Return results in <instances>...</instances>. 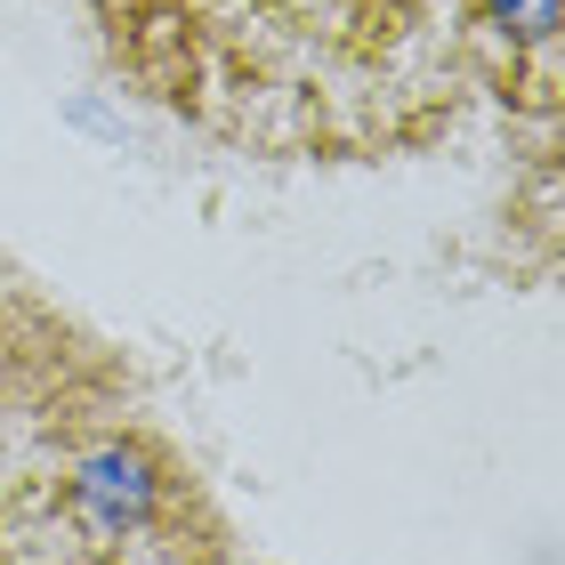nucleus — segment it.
<instances>
[{
	"instance_id": "obj_1",
	"label": "nucleus",
	"mask_w": 565,
	"mask_h": 565,
	"mask_svg": "<svg viewBox=\"0 0 565 565\" xmlns=\"http://www.w3.org/2000/svg\"><path fill=\"white\" fill-rule=\"evenodd\" d=\"M89 41L138 106L250 162H413L477 106L445 0H89Z\"/></svg>"
},
{
	"instance_id": "obj_2",
	"label": "nucleus",
	"mask_w": 565,
	"mask_h": 565,
	"mask_svg": "<svg viewBox=\"0 0 565 565\" xmlns=\"http://www.w3.org/2000/svg\"><path fill=\"white\" fill-rule=\"evenodd\" d=\"M0 565H243V533L162 413H138L0 493Z\"/></svg>"
},
{
	"instance_id": "obj_3",
	"label": "nucleus",
	"mask_w": 565,
	"mask_h": 565,
	"mask_svg": "<svg viewBox=\"0 0 565 565\" xmlns=\"http://www.w3.org/2000/svg\"><path fill=\"white\" fill-rule=\"evenodd\" d=\"M153 413L138 355L0 243V493L82 436Z\"/></svg>"
},
{
	"instance_id": "obj_4",
	"label": "nucleus",
	"mask_w": 565,
	"mask_h": 565,
	"mask_svg": "<svg viewBox=\"0 0 565 565\" xmlns=\"http://www.w3.org/2000/svg\"><path fill=\"white\" fill-rule=\"evenodd\" d=\"M469 89L493 97L509 146L565 138V0H445Z\"/></svg>"
},
{
	"instance_id": "obj_5",
	"label": "nucleus",
	"mask_w": 565,
	"mask_h": 565,
	"mask_svg": "<svg viewBox=\"0 0 565 565\" xmlns=\"http://www.w3.org/2000/svg\"><path fill=\"white\" fill-rule=\"evenodd\" d=\"M243 565H259V557H243Z\"/></svg>"
}]
</instances>
